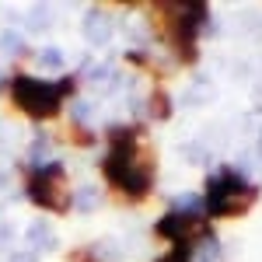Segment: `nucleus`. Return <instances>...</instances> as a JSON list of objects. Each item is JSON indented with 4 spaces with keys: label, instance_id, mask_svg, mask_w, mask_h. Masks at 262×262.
I'll return each mask as SVG.
<instances>
[{
    "label": "nucleus",
    "instance_id": "obj_1",
    "mask_svg": "<svg viewBox=\"0 0 262 262\" xmlns=\"http://www.w3.org/2000/svg\"><path fill=\"white\" fill-rule=\"evenodd\" d=\"M108 140H112V147H108V154L101 161L105 182L116 192L129 196V200L150 196V189H154V161H147V154H143L140 133L133 126H116L108 133Z\"/></svg>",
    "mask_w": 262,
    "mask_h": 262
},
{
    "label": "nucleus",
    "instance_id": "obj_2",
    "mask_svg": "<svg viewBox=\"0 0 262 262\" xmlns=\"http://www.w3.org/2000/svg\"><path fill=\"white\" fill-rule=\"evenodd\" d=\"M255 200H259V189L252 182H245L234 168H224L203 189V213L213 217V221L242 217V213H248L255 206Z\"/></svg>",
    "mask_w": 262,
    "mask_h": 262
},
{
    "label": "nucleus",
    "instance_id": "obj_3",
    "mask_svg": "<svg viewBox=\"0 0 262 262\" xmlns=\"http://www.w3.org/2000/svg\"><path fill=\"white\" fill-rule=\"evenodd\" d=\"M11 98L25 116L32 119H53L63 108V98L74 91V81L70 77H60V81H42V77H32V74H14L11 81Z\"/></svg>",
    "mask_w": 262,
    "mask_h": 262
},
{
    "label": "nucleus",
    "instance_id": "obj_4",
    "mask_svg": "<svg viewBox=\"0 0 262 262\" xmlns=\"http://www.w3.org/2000/svg\"><path fill=\"white\" fill-rule=\"evenodd\" d=\"M25 192H28V200L35 203L39 210H49V213H63V210H70V192H67V168H63V161L35 164V168L28 171Z\"/></svg>",
    "mask_w": 262,
    "mask_h": 262
},
{
    "label": "nucleus",
    "instance_id": "obj_5",
    "mask_svg": "<svg viewBox=\"0 0 262 262\" xmlns=\"http://www.w3.org/2000/svg\"><path fill=\"white\" fill-rule=\"evenodd\" d=\"M154 231L161 234L164 242H171L175 248H192L196 242L210 238L206 213H192V210H171V213H164Z\"/></svg>",
    "mask_w": 262,
    "mask_h": 262
},
{
    "label": "nucleus",
    "instance_id": "obj_6",
    "mask_svg": "<svg viewBox=\"0 0 262 262\" xmlns=\"http://www.w3.org/2000/svg\"><path fill=\"white\" fill-rule=\"evenodd\" d=\"M84 35H88V42H95V46H105L108 35H112V25L105 18H98V14H91L88 25H84Z\"/></svg>",
    "mask_w": 262,
    "mask_h": 262
},
{
    "label": "nucleus",
    "instance_id": "obj_7",
    "mask_svg": "<svg viewBox=\"0 0 262 262\" xmlns=\"http://www.w3.org/2000/svg\"><path fill=\"white\" fill-rule=\"evenodd\" d=\"M28 245H32V248H53V231H49V224H32V227H28Z\"/></svg>",
    "mask_w": 262,
    "mask_h": 262
},
{
    "label": "nucleus",
    "instance_id": "obj_8",
    "mask_svg": "<svg viewBox=\"0 0 262 262\" xmlns=\"http://www.w3.org/2000/svg\"><path fill=\"white\" fill-rule=\"evenodd\" d=\"M39 67H46V70H60V67H63V56L53 49V46H49V49H42V53H39Z\"/></svg>",
    "mask_w": 262,
    "mask_h": 262
},
{
    "label": "nucleus",
    "instance_id": "obj_9",
    "mask_svg": "<svg viewBox=\"0 0 262 262\" xmlns=\"http://www.w3.org/2000/svg\"><path fill=\"white\" fill-rule=\"evenodd\" d=\"M95 206H98V196H95V189H91V185H84L81 192H77V210H84V213H88V210H95Z\"/></svg>",
    "mask_w": 262,
    "mask_h": 262
},
{
    "label": "nucleus",
    "instance_id": "obj_10",
    "mask_svg": "<svg viewBox=\"0 0 262 262\" xmlns=\"http://www.w3.org/2000/svg\"><path fill=\"white\" fill-rule=\"evenodd\" d=\"M189 252H192V248H171V252H164L158 262H189Z\"/></svg>",
    "mask_w": 262,
    "mask_h": 262
},
{
    "label": "nucleus",
    "instance_id": "obj_11",
    "mask_svg": "<svg viewBox=\"0 0 262 262\" xmlns=\"http://www.w3.org/2000/svg\"><path fill=\"white\" fill-rule=\"evenodd\" d=\"M18 35H11V32H4V35H0V49H4V53H18Z\"/></svg>",
    "mask_w": 262,
    "mask_h": 262
}]
</instances>
